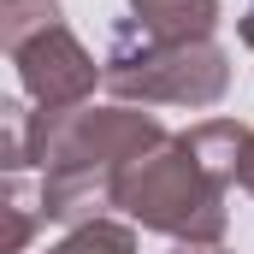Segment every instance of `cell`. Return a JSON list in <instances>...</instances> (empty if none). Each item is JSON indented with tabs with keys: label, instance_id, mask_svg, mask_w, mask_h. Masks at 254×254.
<instances>
[{
	"label": "cell",
	"instance_id": "obj_10",
	"mask_svg": "<svg viewBox=\"0 0 254 254\" xmlns=\"http://www.w3.org/2000/svg\"><path fill=\"white\" fill-rule=\"evenodd\" d=\"M48 254H136V231L119 219H89V225H71Z\"/></svg>",
	"mask_w": 254,
	"mask_h": 254
},
{
	"label": "cell",
	"instance_id": "obj_7",
	"mask_svg": "<svg viewBox=\"0 0 254 254\" xmlns=\"http://www.w3.org/2000/svg\"><path fill=\"white\" fill-rule=\"evenodd\" d=\"M42 219H48L42 190H30L24 172H6V190H0V254H24V243L36 237Z\"/></svg>",
	"mask_w": 254,
	"mask_h": 254
},
{
	"label": "cell",
	"instance_id": "obj_4",
	"mask_svg": "<svg viewBox=\"0 0 254 254\" xmlns=\"http://www.w3.org/2000/svg\"><path fill=\"white\" fill-rule=\"evenodd\" d=\"M6 60L18 65L24 95H30V107H42V113L89 107L95 83H107V65H95V54H89L65 24L42 30L36 42H24V48H18V54H6Z\"/></svg>",
	"mask_w": 254,
	"mask_h": 254
},
{
	"label": "cell",
	"instance_id": "obj_13",
	"mask_svg": "<svg viewBox=\"0 0 254 254\" xmlns=\"http://www.w3.org/2000/svg\"><path fill=\"white\" fill-rule=\"evenodd\" d=\"M237 30H243V48H254V6L243 12V24H237Z\"/></svg>",
	"mask_w": 254,
	"mask_h": 254
},
{
	"label": "cell",
	"instance_id": "obj_5",
	"mask_svg": "<svg viewBox=\"0 0 254 254\" xmlns=\"http://www.w3.org/2000/svg\"><path fill=\"white\" fill-rule=\"evenodd\" d=\"M130 18L154 42H213L219 0H130Z\"/></svg>",
	"mask_w": 254,
	"mask_h": 254
},
{
	"label": "cell",
	"instance_id": "obj_1",
	"mask_svg": "<svg viewBox=\"0 0 254 254\" xmlns=\"http://www.w3.org/2000/svg\"><path fill=\"white\" fill-rule=\"evenodd\" d=\"M172 136L154 113L136 107H71V113H42L36 107V166H42V207L48 219L89 225L119 207V172L166 148Z\"/></svg>",
	"mask_w": 254,
	"mask_h": 254
},
{
	"label": "cell",
	"instance_id": "obj_9",
	"mask_svg": "<svg viewBox=\"0 0 254 254\" xmlns=\"http://www.w3.org/2000/svg\"><path fill=\"white\" fill-rule=\"evenodd\" d=\"M0 166L6 172L36 166V107L24 101H0Z\"/></svg>",
	"mask_w": 254,
	"mask_h": 254
},
{
	"label": "cell",
	"instance_id": "obj_11",
	"mask_svg": "<svg viewBox=\"0 0 254 254\" xmlns=\"http://www.w3.org/2000/svg\"><path fill=\"white\" fill-rule=\"evenodd\" d=\"M237 190L254 195V130H249V148H243V166H237Z\"/></svg>",
	"mask_w": 254,
	"mask_h": 254
},
{
	"label": "cell",
	"instance_id": "obj_3",
	"mask_svg": "<svg viewBox=\"0 0 254 254\" xmlns=\"http://www.w3.org/2000/svg\"><path fill=\"white\" fill-rule=\"evenodd\" d=\"M119 213L142 231H160L172 243H219L231 213H225V184H213L184 142L172 136L148 160L119 172Z\"/></svg>",
	"mask_w": 254,
	"mask_h": 254
},
{
	"label": "cell",
	"instance_id": "obj_12",
	"mask_svg": "<svg viewBox=\"0 0 254 254\" xmlns=\"http://www.w3.org/2000/svg\"><path fill=\"white\" fill-rule=\"evenodd\" d=\"M172 254H231V249H219V243H178Z\"/></svg>",
	"mask_w": 254,
	"mask_h": 254
},
{
	"label": "cell",
	"instance_id": "obj_8",
	"mask_svg": "<svg viewBox=\"0 0 254 254\" xmlns=\"http://www.w3.org/2000/svg\"><path fill=\"white\" fill-rule=\"evenodd\" d=\"M65 24L60 18V0H0V48L18 54L24 42H36L42 30Z\"/></svg>",
	"mask_w": 254,
	"mask_h": 254
},
{
	"label": "cell",
	"instance_id": "obj_6",
	"mask_svg": "<svg viewBox=\"0 0 254 254\" xmlns=\"http://www.w3.org/2000/svg\"><path fill=\"white\" fill-rule=\"evenodd\" d=\"M178 142H184V154H190L213 184L231 190L237 184V166H243V148H249V125H237V119H201Z\"/></svg>",
	"mask_w": 254,
	"mask_h": 254
},
{
	"label": "cell",
	"instance_id": "obj_2",
	"mask_svg": "<svg viewBox=\"0 0 254 254\" xmlns=\"http://www.w3.org/2000/svg\"><path fill=\"white\" fill-rule=\"evenodd\" d=\"M101 65L125 107H219L231 89V54L219 42H154L136 18L113 24Z\"/></svg>",
	"mask_w": 254,
	"mask_h": 254
}]
</instances>
